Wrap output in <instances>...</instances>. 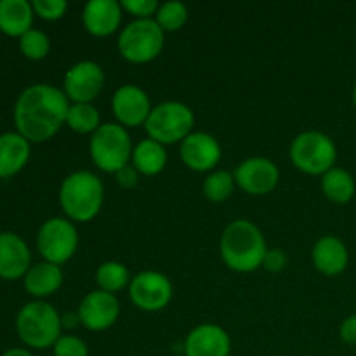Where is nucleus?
I'll return each mask as SVG.
<instances>
[{
	"mask_svg": "<svg viewBox=\"0 0 356 356\" xmlns=\"http://www.w3.org/2000/svg\"><path fill=\"white\" fill-rule=\"evenodd\" d=\"M66 125L76 134L92 136L101 127V113L92 103H72L66 115Z\"/></svg>",
	"mask_w": 356,
	"mask_h": 356,
	"instance_id": "obj_26",
	"label": "nucleus"
},
{
	"mask_svg": "<svg viewBox=\"0 0 356 356\" xmlns=\"http://www.w3.org/2000/svg\"><path fill=\"white\" fill-rule=\"evenodd\" d=\"M266 252L268 245L263 232L249 219H235L229 222L219 240L222 263L236 273L256 271L263 266Z\"/></svg>",
	"mask_w": 356,
	"mask_h": 356,
	"instance_id": "obj_2",
	"label": "nucleus"
},
{
	"mask_svg": "<svg viewBox=\"0 0 356 356\" xmlns=\"http://www.w3.org/2000/svg\"><path fill=\"white\" fill-rule=\"evenodd\" d=\"M76 313H79L80 325L90 332H103L117 323L120 316V302L115 294L96 289L82 299Z\"/></svg>",
	"mask_w": 356,
	"mask_h": 356,
	"instance_id": "obj_14",
	"label": "nucleus"
},
{
	"mask_svg": "<svg viewBox=\"0 0 356 356\" xmlns=\"http://www.w3.org/2000/svg\"><path fill=\"white\" fill-rule=\"evenodd\" d=\"M31 146L19 132L0 134V177L16 176L26 167Z\"/></svg>",
	"mask_w": 356,
	"mask_h": 356,
	"instance_id": "obj_21",
	"label": "nucleus"
},
{
	"mask_svg": "<svg viewBox=\"0 0 356 356\" xmlns=\"http://www.w3.org/2000/svg\"><path fill=\"white\" fill-rule=\"evenodd\" d=\"M163 33H170V31H177L186 24L188 21V7L179 0H169L159 6L155 17Z\"/></svg>",
	"mask_w": 356,
	"mask_h": 356,
	"instance_id": "obj_28",
	"label": "nucleus"
},
{
	"mask_svg": "<svg viewBox=\"0 0 356 356\" xmlns=\"http://www.w3.org/2000/svg\"><path fill=\"white\" fill-rule=\"evenodd\" d=\"M79 229L68 218H49L37 233V250L52 264L68 263L79 250Z\"/></svg>",
	"mask_w": 356,
	"mask_h": 356,
	"instance_id": "obj_9",
	"label": "nucleus"
},
{
	"mask_svg": "<svg viewBox=\"0 0 356 356\" xmlns=\"http://www.w3.org/2000/svg\"><path fill=\"white\" fill-rule=\"evenodd\" d=\"M353 104L356 108V82H355V87H353Z\"/></svg>",
	"mask_w": 356,
	"mask_h": 356,
	"instance_id": "obj_38",
	"label": "nucleus"
},
{
	"mask_svg": "<svg viewBox=\"0 0 356 356\" xmlns=\"http://www.w3.org/2000/svg\"><path fill=\"white\" fill-rule=\"evenodd\" d=\"M236 186L252 197H263L278 186L280 170L273 160L266 156H250L238 163L233 172Z\"/></svg>",
	"mask_w": 356,
	"mask_h": 356,
	"instance_id": "obj_12",
	"label": "nucleus"
},
{
	"mask_svg": "<svg viewBox=\"0 0 356 356\" xmlns=\"http://www.w3.org/2000/svg\"><path fill=\"white\" fill-rule=\"evenodd\" d=\"M320 184H322L323 195L334 204H348V202L353 200L356 193L353 176L346 169H341V167H332L329 172L323 174Z\"/></svg>",
	"mask_w": 356,
	"mask_h": 356,
	"instance_id": "obj_24",
	"label": "nucleus"
},
{
	"mask_svg": "<svg viewBox=\"0 0 356 356\" xmlns=\"http://www.w3.org/2000/svg\"><path fill=\"white\" fill-rule=\"evenodd\" d=\"M52 351H54V356H89L86 341L73 334H65L59 337L52 346Z\"/></svg>",
	"mask_w": 356,
	"mask_h": 356,
	"instance_id": "obj_30",
	"label": "nucleus"
},
{
	"mask_svg": "<svg viewBox=\"0 0 356 356\" xmlns=\"http://www.w3.org/2000/svg\"><path fill=\"white\" fill-rule=\"evenodd\" d=\"M339 337L348 346H356V315H350L341 322Z\"/></svg>",
	"mask_w": 356,
	"mask_h": 356,
	"instance_id": "obj_35",
	"label": "nucleus"
},
{
	"mask_svg": "<svg viewBox=\"0 0 356 356\" xmlns=\"http://www.w3.org/2000/svg\"><path fill=\"white\" fill-rule=\"evenodd\" d=\"M294 167L308 176H323L336 167L337 148L330 136L320 131H305L296 136L289 148Z\"/></svg>",
	"mask_w": 356,
	"mask_h": 356,
	"instance_id": "obj_6",
	"label": "nucleus"
},
{
	"mask_svg": "<svg viewBox=\"0 0 356 356\" xmlns=\"http://www.w3.org/2000/svg\"><path fill=\"white\" fill-rule=\"evenodd\" d=\"M70 99L63 89L51 83H33L26 87L14 104L16 132L30 143H44L54 138L70 110Z\"/></svg>",
	"mask_w": 356,
	"mask_h": 356,
	"instance_id": "obj_1",
	"label": "nucleus"
},
{
	"mask_svg": "<svg viewBox=\"0 0 356 356\" xmlns=\"http://www.w3.org/2000/svg\"><path fill=\"white\" fill-rule=\"evenodd\" d=\"M235 186L236 183L233 172L225 169H216L205 176L204 183H202V191H204V197L207 200L221 204L232 197Z\"/></svg>",
	"mask_w": 356,
	"mask_h": 356,
	"instance_id": "obj_27",
	"label": "nucleus"
},
{
	"mask_svg": "<svg viewBox=\"0 0 356 356\" xmlns=\"http://www.w3.org/2000/svg\"><path fill=\"white\" fill-rule=\"evenodd\" d=\"M184 356H229L232 337L216 323H202L188 332L183 344Z\"/></svg>",
	"mask_w": 356,
	"mask_h": 356,
	"instance_id": "obj_16",
	"label": "nucleus"
},
{
	"mask_svg": "<svg viewBox=\"0 0 356 356\" xmlns=\"http://www.w3.org/2000/svg\"><path fill=\"white\" fill-rule=\"evenodd\" d=\"M174 287L169 277L160 271L145 270L134 275L129 284V298L138 309L146 313L162 312L172 299Z\"/></svg>",
	"mask_w": 356,
	"mask_h": 356,
	"instance_id": "obj_10",
	"label": "nucleus"
},
{
	"mask_svg": "<svg viewBox=\"0 0 356 356\" xmlns=\"http://www.w3.org/2000/svg\"><path fill=\"white\" fill-rule=\"evenodd\" d=\"M104 70L99 63L83 59L70 66L63 80V92L72 103H92L104 87Z\"/></svg>",
	"mask_w": 356,
	"mask_h": 356,
	"instance_id": "obj_11",
	"label": "nucleus"
},
{
	"mask_svg": "<svg viewBox=\"0 0 356 356\" xmlns=\"http://www.w3.org/2000/svg\"><path fill=\"white\" fill-rule=\"evenodd\" d=\"M312 261L316 271L325 277H337L343 273L350 263L348 247L339 236L325 235L318 238L313 245Z\"/></svg>",
	"mask_w": 356,
	"mask_h": 356,
	"instance_id": "obj_19",
	"label": "nucleus"
},
{
	"mask_svg": "<svg viewBox=\"0 0 356 356\" xmlns=\"http://www.w3.org/2000/svg\"><path fill=\"white\" fill-rule=\"evenodd\" d=\"M152 110L148 92L136 83H124L111 97V111L117 118V124L124 125L125 129L145 125Z\"/></svg>",
	"mask_w": 356,
	"mask_h": 356,
	"instance_id": "obj_13",
	"label": "nucleus"
},
{
	"mask_svg": "<svg viewBox=\"0 0 356 356\" xmlns=\"http://www.w3.org/2000/svg\"><path fill=\"white\" fill-rule=\"evenodd\" d=\"M167 155L165 146L160 145L155 139H141L138 145L132 149L131 165L138 170L141 176H159L167 165Z\"/></svg>",
	"mask_w": 356,
	"mask_h": 356,
	"instance_id": "obj_23",
	"label": "nucleus"
},
{
	"mask_svg": "<svg viewBox=\"0 0 356 356\" xmlns=\"http://www.w3.org/2000/svg\"><path fill=\"white\" fill-rule=\"evenodd\" d=\"M61 323H63V329H75V327L80 325V318H79V313H68V315L61 316Z\"/></svg>",
	"mask_w": 356,
	"mask_h": 356,
	"instance_id": "obj_36",
	"label": "nucleus"
},
{
	"mask_svg": "<svg viewBox=\"0 0 356 356\" xmlns=\"http://www.w3.org/2000/svg\"><path fill=\"white\" fill-rule=\"evenodd\" d=\"M124 9L118 0H89L83 6V28L92 37L104 38L113 35L120 28Z\"/></svg>",
	"mask_w": 356,
	"mask_h": 356,
	"instance_id": "obj_17",
	"label": "nucleus"
},
{
	"mask_svg": "<svg viewBox=\"0 0 356 356\" xmlns=\"http://www.w3.org/2000/svg\"><path fill=\"white\" fill-rule=\"evenodd\" d=\"M139 176H141V174H139L138 170L131 165V163H129V165H125L124 169H120L117 174H115L118 186H122L124 190H132V188L138 186Z\"/></svg>",
	"mask_w": 356,
	"mask_h": 356,
	"instance_id": "obj_34",
	"label": "nucleus"
},
{
	"mask_svg": "<svg viewBox=\"0 0 356 356\" xmlns=\"http://www.w3.org/2000/svg\"><path fill=\"white\" fill-rule=\"evenodd\" d=\"M2 356H35V355L31 353V351L24 350V348H10V350H7Z\"/></svg>",
	"mask_w": 356,
	"mask_h": 356,
	"instance_id": "obj_37",
	"label": "nucleus"
},
{
	"mask_svg": "<svg viewBox=\"0 0 356 356\" xmlns=\"http://www.w3.org/2000/svg\"><path fill=\"white\" fill-rule=\"evenodd\" d=\"M31 268V254L17 233H0V278L19 280Z\"/></svg>",
	"mask_w": 356,
	"mask_h": 356,
	"instance_id": "obj_18",
	"label": "nucleus"
},
{
	"mask_svg": "<svg viewBox=\"0 0 356 356\" xmlns=\"http://www.w3.org/2000/svg\"><path fill=\"white\" fill-rule=\"evenodd\" d=\"M58 309L45 301L26 302L16 316V332L21 343L33 350H47L63 336Z\"/></svg>",
	"mask_w": 356,
	"mask_h": 356,
	"instance_id": "obj_4",
	"label": "nucleus"
},
{
	"mask_svg": "<svg viewBox=\"0 0 356 356\" xmlns=\"http://www.w3.org/2000/svg\"><path fill=\"white\" fill-rule=\"evenodd\" d=\"M19 49L24 58L31 59V61H40L51 51V38L42 30L31 28L23 37H19Z\"/></svg>",
	"mask_w": 356,
	"mask_h": 356,
	"instance_id": "obj_29",
	"label": "nucleus"
},
{
	"mask_svg": "<svg viewBox=\"0 0 356 356\" xmlns=\"http://www.w3.org/2000/svg\"><path fill=\"white\" fill-rule=\"evenodd\" d=\"M63 270L58 264L40 261V263L31 264L28 273L24 275L23 285L24 291L30 296L42 301L44 298L56 294L63 285Z\"/></svg>",
	"mask_w": 356,
	"mask_h": 356,
	"instance_id": "obj_20",
	"label": "nucleus"
},
{
	"mask_svg": "<svg viewBox=\"0 0 356 356\" xmlns=\"http://www.w3.org/2000/svg\"><path fill=\"white\" fill-rule=\"evenodd\" d=\"M289 256L284 249H268L266 256H264L263 268L270 273H280L287 268Z\"/></svg>",
	"mask_w": 356,
	"mask_h": 356,
	"instance_id": "obj_33",
	"label": "nucleus"
},
{
	"mask_svg": "<svg viewBox=\"0 0 356 356\" xmlns=\"http://www.w3.org/2000/svg\"><path fill=\"white\" fill-rule=\"evenodd\" d=\"M33 6L28 0H0V31L23 37L33 24Z\"/></svg>",
	"mask_w": 356,
	"mask_h": 356,
	"instance_id": "obj_22",
	"label": "nucleus"
},
{
	"mask_svg": "<svg viewBox=\"0 0 356 356\" xmlns=\"http://www.w3.org/2000/svg\"><path fill=\"white\" fill-rule=\"evenodd\" d=\"M122 9L134 19H153L160 3L156 0H122Z\"/></svg>",
	"mask_w": 356,
	"mask_h": 356,
	"instance_id": "obj_32",
	"label": "nucleus"
},
{
	"mask_svg": "<svg viewBox=\"0 0 356 356\" xmlns=\"http://www.w3.org/2000/svg\"><path fill=\"white\" fill-rule=\"evenodd\" d=\"M165 33L155 19H134L118 33L117 47L122 58L134 65H146L160 56Z\"/></svg>",
	"mask_w": 356,
	"mask_h": 356,
	"instance_id": "obj_8",
	"label": "nucleus"
},
{
	"mask_svg": "<svg viewBox=\"0 0 356 356\" xmlns=\"http://www.w3.org/2000/svg\"><path fill=\"white\" fill-rule=\"evenodd\" d=\"M195 113L186 103L181 101H163L153 106L145 129L149 139L169 146L183 143L193 132Z\"/></svg>",
	"mask_w": 356,
	"mask_h": 356,
	"instance_id": "obj_7",
	"label": "nucleus"
},
{
	"mask_svg": "<svg viewBox=\"0 0 356 356\" xmlns=\"http://www.w3.org/2000/svg\"><path fill=\"white\" fill-rule=\"evenodd\" d=\"M132 139L127 129L117 122L101 124V127L90 136L89 155L94 165L108 174H117L131 163Z\"/></svg>",
	"mask_w": 356,
	"mask_h": 356,
	"instance_id": "obj_5",
	"label": "nucleus"
},
{
	"mask_svg": "<svg viewBox=\"0 0 356 356\" xmlns=\"http://www.w3.org/2000/svg\"><path fill=\"white\" fill-rule=\"evenodd\" d=\"M33 13L45 21H58L68 10L66 0H33Z\"/></svg>",
	"mask_w": 356,
	"mask_h": 356,
	"instance_id": "obj_31",
	"label": "nucleus"
},
{
	"mask_svg": "<svg viewBox=\"0 0 356 356\" xmlns=\"http://www.w3.org/2000/svg\"><path fill=\"white\" fill-rule=\"evenodd\" d=\"M94 278H96L99 291L115 296H117V292L129 289V284L132 280L127 266L120 263V261H104V263H101L97 266L96 277Z\"/></svg>",
	"mask_w": 356,
	"mask_h": 356,
	"instance_id": "obj_25",
	"label": "nucleus"
},
{
	"mask_svg": "<svg viewBox=\"0 0 356 356\" xmlns=\"http://www.w3.org/2000/svg\"><path fill=\"white\" fill-rule=\"evenodd\" d=\"M179 155L184 165L195 172H212L221 162L222 148L209 132L193 131L179 145Z\"/></svg>",
	"mask_w": 356,
	"mask_h": 356,
	"instance_id": "obj_15",
	"label": "nucleus"
},
{
	"mask_svg": "<svg viewBox=\"0 0 356 356\" xmlns=\"http://www.w3.org/2000/svg\"><path fill=\"white\" fill-rule=\"evenodd\" d=\"M104 204V184L90 170H75L61 181L59 205L73 222H89L101 212Z\"/></svg>",
	"mask_w": 356,
	"mask_h": 356,
	"instance_id": "obj_3",
	"label": "nucleus"
}]
</instances>
